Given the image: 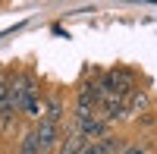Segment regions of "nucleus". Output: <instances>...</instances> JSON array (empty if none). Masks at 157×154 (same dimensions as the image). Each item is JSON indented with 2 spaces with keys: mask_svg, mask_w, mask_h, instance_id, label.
<instances>
[{
  "mask_svg": "<svg viewBox=\"0 0 157 154\" xmlns=\"http://www.w3.org/2000/svg\"><path fill=\"white\" fill-rule=\"evenodd\" d=\"M32 98H38V82L32 72H22V75H10V91H6V107L3 113H0V120L10 123L16 113L25 110V104H29Z\"/></svg>",
  "mask_w": 157,
  "mask_h": 154,
  "instance_id": "f257e3e1",
  "label": "nucleus"
},
{
  "mask_svg": "<svg viewBox=\"0 0 157 154\" xmlns=\"http://www.w3.org/2000/svg\"><path fill=\"white\" fill-rule=\"evenodd\" d=\"M6 91H10V75L0 72V113H3V107H6Z\"/></svg>",
  "mask_w": 157,
  "mask_h": 154,
  "instance_id": "0eeeda50",
  "label": "nucleus"
},
{
  "mask_svg": "<svg viewBox=\"0 0 157 154\" xmlns=\"http://www.w3.org/2000/svg\"><path fill=\"white\" fill-rule=\"evenodd\" d=\"M19 154H38V138H35V132H29L22 138V145H19Z\"/></svg>",
  "mask_w": 157,
  "mask_h": 154,
  "instance_id": "423d86ee",
  "label": "nucleus"
},
{
  "mask_svg": "<svg viewBox=\"0 0 157 154\" xmlns=\"http://www.w3.org/2000/svg\"><path fill=\"white\" fill-rule=\"evenodd\" d=\"M123 154H148V151H145V148H126Z\"/></svg>",
  "mask_w": 157,
  "mask_h": 154,
  "instance_id": "6e6552de",
  "label": "nucleus"
},
{
  "mask_svg": "<svg viewBox=\"0 0 157 154\" xmlns=\"http://www.w3.org/2000/svg\"><path fill=\"white\" fill-rule=\"evenodd\" d=\"M98 88H101V91H110V94H123V98H129V94L135 91V72L126 69V66L110 69V72L98 82Z\"/></svg>",
  "mask_w": 157,
  "mask_h": 154,
  "instance_id": "f03ea898",
  "label": "nucleus"
},
{
  "mask_svg": "<svg viewBox=\"0 0 157 154\" xmlns=\"http://www.w3.org/2000/svg\"><path fill=\"white\" fill-rule=\"evenodd\" d=\"M35 138H38V154H50L60 142H63V132H60V126H54V123H38L35 126Z\"/></svg>",
  "mask_w": 157,
  "mask_h": 154,
  "instance_id": "7ed1b4c3",
  "label": "nucleus"
},
{
  "mask_svg": "<svg viewBox=\"0 0 157 154\" xmlns=\"http://www.w3.org/2000/svg\"><path fill=\"white\" fill-rule=\"evenodd\" d=\"M41 120H44V123H54V126H60V120H63V104H60L57 98H50L47 104L41 107Z\"/></svg>",
  "mask_w": 157,
  "mask_h": 154,
  "instance_id": "20e7f679",
  "label": "nucleus"
},
{
  "mask_svg": "<svg viewBox=\"0 0 157 154\" xmlns=\"http://www.w3.org/2000/svg\"><path fill=\"white\" fill-rule=\"evenodd\" d=\"M85 145H88V142H82L75 132H69V135L60 142V151H57V154H82V148H85Z\"/></svg>",
  "mask_w": 157,
  "mask_h": 154,
  "instance_id": "39448f33",
  "label": "nucleus"
}]
</instances>
